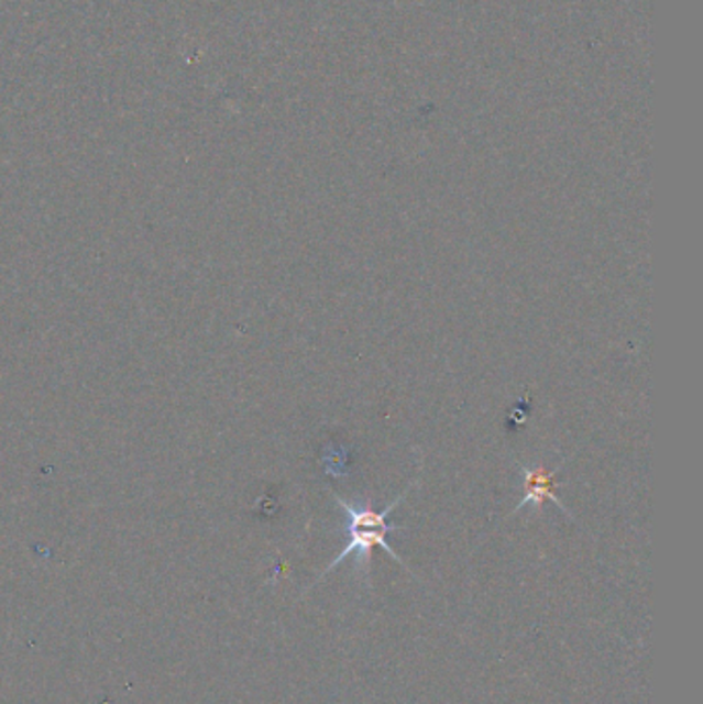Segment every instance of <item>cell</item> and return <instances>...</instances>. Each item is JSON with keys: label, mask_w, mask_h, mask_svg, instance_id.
<instances>
[{"label": "cell", "mask_w": 703, "mask_h": 704, "mask_svg": "<svg viewBox=\"0 0 703 704\" xmlns=\"http://www.w3.org/2000/svg\"><path fill=\"white\" fill-rule=\"evenodd\" d=\"M407 493H409V488H407L403 495L398 496L396 501H393L388 507H384V512L380 513L374 512L372 507L353 505V503L344 501L341 496L334 495L337 505L347 513V519H349V526H347L349 544L344 546V550L339 552V557L328 564L327 569L322 571V575L316 579V583L322 581L330 571H334V569H337L347 557H351V554H355V571L363 576L365 583H370V562H372V550H374L376 546H380L384 552H388V554L393 557L394 561L403 564V566L407 569V564L403 562V559L394 552L393 546L386 542V538H388L391 531L400 529V526L388 524V515L400 505V501L407 496Z\"/></svg>", "instance_id": "1"}, {"label": "cell", "mask_w": 703, "mask_h": 704, "mask_svg": "<svg viewBox=\"0 0 703 704\" xmlns=\"http://www.w3.org/2000/svg\"><path fill=\"white\" fill-rule=\"evenodd\" d=\"M559 472V468H556V472H547L545 468H532V465H523L520 468V474H523L524 486H526V493H524L523 501L518 503V507L514 509V513L520 512L523 507H539L545 501H551L556 503L557 507L565 515H570V512L565 509V505L559 501V496L556 495V474Z\"/></svg>", "instance_id": "2"}]
</instances>
